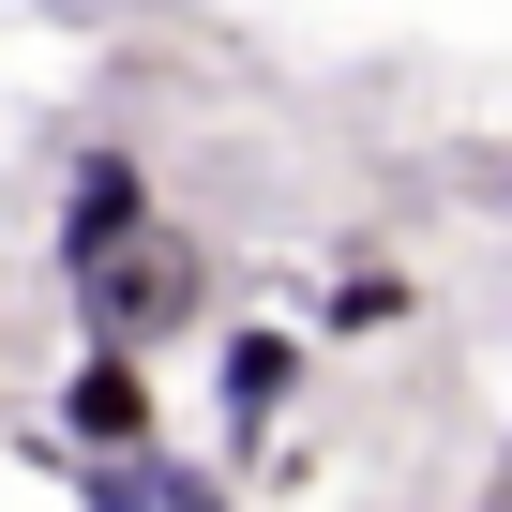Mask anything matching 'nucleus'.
<instances>
[{"instance_id":"5","label":"nucleus","mask_w":512,"mask_h":512,"mask_svg":"<svg viewBox=\"0 0 512 512\" xmlns=\"http://www.w3.org/2000/svg\"><path fill=\"white\" fill-rule=\"evenodd\" d=\"M136 211H151V166H136V151H76V181H61V272L106 256Z\"/></svg>"},{"instance_id":"3","label":"nucleus","mask_w":512,"mask_h":512,"mask_svg":"<svg viewBox=\"0 0 512 512\" xmlns=\"http://www.w3.org/2000/svg\"><path fill=\"white\" fill-rule=\"evenodd\" d=\"M76 512H226V482L181 467L166 437H136V452H76Z\"/></svg>"},{"instance_id":"2","label":"nucleus","mask_w":512,"mask_h":512,"mask_svg":"<svg viewBox=\"0 0 512 512\" xmlns=\"http://www.w3.org/2000/svg\"><path fill=\"white\" fill-rule=\"evenodd\" d=\"M46 437H61V452H136V437H151V347H91V362L61 377Z\"/></svg>"},{"instance_id":"6","label":"nucleus","mask_w":512,"mask_h":512,"mask_svg":"<svg viewBox=\"0 0 512 512\" xmlns=\"http://www.w3.org/2000/svg\"><path fill=\"white\" fill-rule=\"evenodd\" d=\"M392 317H407V272H347L332 287V332H392Z\"/></svg>"},{"instance_id":"4","label":"nucleus","mask_w":512,"mask_h":512,"mask_svg":"<svg viewBox=\"0 0 512 512\" xmlns=\"http://www.w3.org/2000/svg\"><path fill=\"white\" fill-rule=\"evenodd\" d=\"M211 392H226V437L256 452V437L287 422V392H302V332H272V317L226 332V347H211Z\"/></svg>"},{"instance_id":"1","label":"nucleus","mask_w":512,"mask_h":512,"mask_svg":"<svg viewBox=\"0 0 512 512\" xmlns=\"http://www.w3.org/2000/svg\"><path fill=\"white\" fill-rule=\"evenodd\" d=\"M61 287H76L91 347H166V332H181V317L211 302V256H196V241H181L166 211H136V226H121L106 256H76Z\"/></svg>"}]
</instances>
